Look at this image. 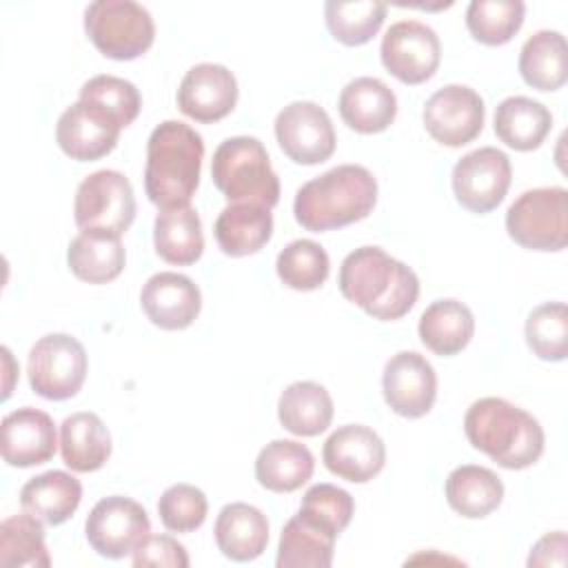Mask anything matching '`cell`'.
<instances>
[{
    "instance_id": "obj_1",
    "label": "cell",
    "mask_w": 568,
    "mask_h": 568,
    "mask_svg": "<svg viewBox=\"0 0 568 568\" xmlns=\"http://www.w3.org/2000/svg\"><path fill=\"white\" fill-rule=\"evenodd\" d=\"M337 284L348 302L382 322L404 317L419 295L415 271L379 246H359L348 253Z\"/></svg>"
},
{
    "instance_id": "obj_2",
    "label": "cell",
    "mask_w": 568,
    "mask_h": 568,
    "mask_svg": "<svg viewBox=\"0 0 568 568\" xmlns=\"http://www.w3.org/2000/svg\"><path fill=\"white\" fill-rule=\"evenodd\" d=\"M202 135L180 120L160 122L146 142L144 191L162 209L189 206L200 184Z\"/></svg>"
},
{
    "instance_id": "obj_3",
    "label": "cell",
    "mask_w": 568,
    "mask_h": 568,
    "mask_svg": "<svg viewBox=\"0 0 568 568\" xmlns=\"http://www.w3.org/2000/svg\"><path fill=\"white\" fill-rule=\"evenodd\" d=\"M377 202V180L366 166L339 164L300 186L293 213L313 233L342 229L368 217Z\"/></svg>"
},
{
    "instance_id": "obj_4",
    "label": "cell",
    "mask_w": 568,
    "mask_h": 568,
    "mask_svg": "<svg viewBox=\"0 0 568 568\" xmlns=\"http://www.w3.org/2000/svg\"><path fill=\"white\" fill-rule=\"evenodd\" d=\"M464 430L473 448L508 470L528 468L544 453V428L539 422L501 397L473 402L464 417Z\"/></svg>"
},
{
    "instance_id": "obj_5",
    "label": "cell",
    "mask_w": 568,
    "mask_h": 568,
    "mask_svg": "<svg viewBox=\"0 0 568 568\" xmlns=\"http://www.w3.org/2000/svg\"><path fill=\"white\" fill-rule=\"evenodd\" d=\"M211 178L229 204L273 209L280 202V180L264 144L253 135L226 138L213 153Z\"/></svg>"
},
{
    "instance_id": "obj_6",
    "label": "cell",
    "mask_w": 568,
    "mask_h": 568,
    "mask_svg": "<svg viewBox=\"0 0 568 568\" xmlns=\"http://www.w3.org/2000/svg\"><path fill=\"white\" fill-rule=\"evenodd\" d=\"M84 31L111 60H135L155 40L151 13L133 0H95L84 9Z\"/></svg>"
},
{
    "instance_id": "obj_7",
    "label": "cell",
    "mask_w": 568,
    "mask_h": 568,
    "mask_svg": "<svg viewBox=\"0 0 568 568\" xmlns=\"http://www.w3.org/2000/svg\"><path fill=\"white\" fill-rule=\"evenodd\" d=\"M506 231L528 251H564L568 242V191L541 186L524 191L506 211Z\"/></svg>"
},
{
    "instance_id": "obj_8",
    "label": "cell",
    "mask_w": 568,
    "mask_h": 568,
    "mask_svg": "<svg viewBox=\"0 0 568 568\" xmlns=\"http://www.w3.org/2000/svg\"><path fill=\"white\" fill-rule=\"evenodd\" d=\"M87 351L75 337L51 333L40 337L29 351V384L40 397L62 402L78 395L87 377Z\"/></svg>"
},
{
    "instance_id": "obj_9",
    "label": "cell",
    "mask_w": 568,
    "mask_h": 568,
    "mask_svg": "<svg viewBox=\"0 0 568 568\" xmlns=\"http://www.w3.org/2000/svg\"><path fill=\"white\" fill-rule=\"evenodd\" d=\"M73 217L80 231H106L122 235L135 217L131 182L111 169L87 175L73 200Z\"/></svg>"
},
{
    "instance_id": "obj_10",
    "label": "cell",
    "mask_w": 568,
    "mask_h": 568,
    "mask_svg": "<svg viewBox=\"0 0 568 568\" xmlns=\"http://www.w3.org/2000/svg\"><path fill=\"white\" fill-rule=\"evenodd\" d=\"M84 535L89 546L106 559H122L151 535L146 510L131 497L111 495L100 499L87 521Z\"/></svg>"
},
{
    "instance_id": "obj_11",
    "label": "cell",
    "mask_w": 568,
    "mask_h": 568,
    "mask_svg": "<svg viewBox=\"0 0 568 568\" xmlns=\"http://www.w3.org/2000/svg\"><path fill=\"white\" fill-rule=\"evenodd\" d=\"M510 160L495 146L466 153L453 166L455 200L470 213H490L501 204L510 186Z\"/></svg>"
},
{
    "instance_id": "obj_12",
    "label": "cell",
    "mask_w": 568,
    "mask_h": 568,
    "mask_svg": "<svg viewBox=\"0 0 568 568\" xmlns=\"http://www.w3.org/2000/svg\"><path fill=\"white\" fill-rule=\"evenodd\" d=\"M379 55L386 71L399 82L422 84L435 75L442 58V44L428 24L399 20L384 33Z\"/></svg>"
},
{
    "instance_id": "obj_13",
    "label": "cell",
    "mask_w": 568,
    "mask_h": 568,
    "mask_svg": "<svg viewBox=\"0 0 568 568\" xmlns=\"http://www.w3.org/2000/svg\"><path fill=\"white\" fill-rule=\"evenodd\" d=\"M484 100L466 84H446L424 104L422 120L428 135L444 146H464L484 129Z\"/></svg>"
},
{
    "instance_id": "obj_14",
    "label": "cell",
    "mask_w": 568,
    "mask_h": 568,
    "mask_svg": "<svg viewBox=\"0 0 568 568\" xmlns=\"http://www.w3.org/2000/svg\"><path fill=\"white\" fill-rule=\"evenodd\" d=\"M280 149L295 164L326 162L335 151V129L328 113L308 100L286 104L275 118Z\"/></svg>"
},
{
    "instance_id": "obj_15",
    "label": "cell",
    "mask_w": 568,
    "mask_h": 568,
    "mask_svg": "<svg viewBox=\"0 0 568 568\" xmlns=\"http://www.w3.org/2000/svg\"><path fill=\"white\" fill-rule=\"evenodd\" d=\"M120 131L122 124L109 111L78 98L58 118L55 140L71 160L93 162L115 149Z\"/></svg>"
},
{
    "instance_id": "obj_16",
    "label": "cell",
    "mask_w": 568,
    "mask_h": 568,
    "mask_svg": "<svg viewBox=\"0 0 568 568\" xmlns=\"http://www.w3.org/2000/svg\"><path fill=\"white\" fill-rule=\"evenodd\" d=\"M382 390L393 413L408 419L424 417L437 397L435 368L415 351L395 353L384 366Z\"/></svg>"
},
{
    "instance_id": "obj_17",
    "label": "cell",
    "mask_w": 568,
    "mask_h": 568,
    "mask_svg": "<svg viewBox=\"0 0 568 568\" xmlns=\"http://www.w3.org/2000/svg\"><path fill=\"white\" fill-rule=\"evenodd\" d=\"M324 466L339 479L366 484L386 462V446L382 437L364 424H346L328 435L322 448Z\"/></svg>"
},
{
    "instance_id": "obj_18",
    "label": "cell",
    "mask_w": 568,
    "mask_h": 568,
    "mask_svg": "<svg viewBox=\"0 0 568 568\" xmlns=\"http://www.w3.org/2000/svg\"><path fill=\"white\" fill-rule=\"evenodd\" d=\"M237 102V80L224 64L191 67L178 89V106L195 122L211 124L226 118Z\"/></svg>"
},
{
    "instance_id": "obj_19",
    "label": "cell",
    "mask_w": 568,
    "mask_h": 568,
    "mask_svg": "<svg viewBox=\"0 0 568 568\" xmlns=\"http://www.w3.org/2000/svg\"><path fill=\"white\" fill-rule=\"evenodd\" d=\"M140 304L151 324L164 331H182L197 320L202 295L191 277L162 271L146 280L140 293Z\"/></svg>"
},
{
    "instance_id": "obj_20",
    "label": "cell",
    "mask_w": 568,
    "mask_h": 568,
    "mask_svg": "<svg viewBox=\"0 0 568 568\" xmlns=\"http://www.w3.org/2000/svg\"><path fill=\"white\" fill-rule=\"evenodd\" d=\"M55 424L49 413L24 406L2 417V459L16 468L44 464L55 453Z\"/></svg>"
},
{
    "instance_id": "obj_21",
    "label": "cell",
    "mask_w": 568,
    "mask_h": 568,
    "mask_svg": "<svg viewBox=\"0 0 568 568\" xmlns=\"http://www.w3.org/2000/svg\"><path fill=\"white\" fill-rule=\"evenodd\" d=\"M337 109L348 129L357 133H379L393 124L397 98L384 80L362 75L342 89Z\"/></svg>"
},
{
    "instance_id": "obj_22",
    "label": "cell",
    "mask_w": 568,
    "mask_h": 568,
    "mask_svg": "<svg viewBox=\"0 0 568 568\" xmlns=\"http://www.w3.org/2000/svg\"><path fill=\"white\" fill-rule=\"evenodd\" d=\"M215 544L233 561L257 559L268 544L266 515L244 501L226 504L215 519Z\"/></svg>"
},
{
    "instance_id": "obj_23",
    "label": "cell",
    "mask_w": 568,
    "mask_h": 568,
    "mask_svg": "<svg viewBox=\"0 0 568 568\" xmlns=\"http://www.w3.org/2000/svg\"><path fill=\"white\" fill-rule=\"evenodd\" d=\"M67 264L71 273L89 284H106L115 280L126 264L122 235L106 231H80L69 242Z\"/></svg>"
},
{
    "instance_id": "obj_24",
    "label": "cell",
    "mask_w": 568,
    "mask_h": 568,
    "mask_svg": "<svg viewBox=\"0 0 568 568\" xmlns=\"http://www.w3.org/2000/svg\"><path fill=\"white\" fill-rule=\"evenodd\" d=\"M82 501V484L64 470H47L31 477L20 490L22 510L47 526L64 524Z\"/></svg>"
},
{
    "instance_id": "obj_25",
    "label": "cell",
    "mask_w": 568,
    "mask_h": 568,
    "mask_svg": "<svg viewBox=\"0 0 568 568\" xmlns=\"http://www.w3.org/2000/svg\"><path fill=\"white\" fill-rule=\"evenodd\" d=\"M60 455L73 473H93L111 457V435L95 413H73L60 424Z\"/></svg>"
},
{
    "instance_id": "obj_26",
    "label": "cell",
    "mask_w": 568,
    "mask_h": 568,
    "mask_svg": "<svg viewBox=\"0 0 568 568\" xmlns=\"http://www.w3.org/2000/svg\"><path fill=\"white\" fill-rule=\"evenodd\" d=\"M215 240L224 255L244 257L266 246L273 235L271 209L257 204H229L215 220Z\"/></svg>"
},
{
    "instance_id": "obj_27",
    "label": "cell",
    "mask_w": 568,
    "mask_h": 568,
    "mask_svg": "<svg viewBox=\"0 0 568 568\" xmlns=\"http://www.w3.org/2000/svg\"><path fill=\"white\" fill-rule=\"evenodd\" d=\"M315 470L313 453L293 439H273L255 459V479L271 493H293L302 488Z\"/></svg>"
},
{
    "instance_id": "obj_28",
    "label": "cell",
    "mask_w": 568,
    "mask_h": 568,
    "mask_svg": "<svg viewBox=\"0 0 568 568\" xmlns=\"http://www.w3.org/2000/svg\"><path fill=\"white\" fill-rule=\"evenodd\" d=\"M417 331L428 351L450 357L468 346L475 333V317L464 302L437 300L422 313Z\"/></svg>"
},
{
    "instance_id": "obj_29",
    "label": "cell",
    "mask_w": 568,
    "mask_h": 568,
    "mask_svg": "<svg viewBox=\"0 0 568 568\" xmlns=\"http://www.w3.org/2000/svg\"><path fill=\"white\" fill-rule=\"evenodd\" d=\"M155 253L178 266L195 264L204 251L202 222L193 206L162 209L153 224Z\"/></svg>"
},
{
    "instance_id": "obj_30",
    "label": "cell",
    "mask_w": 568,
    "mask_h": 568,
    "mask_svg": "<svg viewBox=\"0 0 568 568\" xmlns=\"http://www.w3.org/2000/svg\"><path fill=\"white\" fill-rule=\"evenodd\" d=\"M519 73L537 91H557L568 80V44L559 31L532 33L519 51Z\"/></svg>"
},
{
    "instance_id": "obj_31",
    "label": "cell",
    "mask_w": 568,
    "mask_h": 568,
    "mask_svg": "<svg viewBox=\"0 0 568 568\" xmlns=\"http://www.w3.org/2000/svg\"><path fill=\"white\" fill-rule=\"evenodd\" d=\"M280 424L297 437H315L331 426L333 399L322 384L293 382L277 399Z\"/></svg>"
},
{
    "instance_id": "obj_32",
    "label": "cell",
    "mask_w": 568,
    "mask_h": 568,
    "mask_svg": "<svg viewBox=\"0 0 568 568\" xmlns=\"http://www.w3.org/2000/svg\"><path fill=\"white\" fill-rule=\"evenodd\" d=\"M550 111L541 102L526 95H510L495 109V133L515 151L537 149L550 133Z\"/></svg>"
},
{
    "instance_id": "obj_33",
    "label": "cell",
    "mask_w": 568,
    "mask_h": 568,
    "mask_svg": "<svg viewBox=\"0 0 568 568\" xmlns=\"http://www.w3.org/2000/svg\"><path fill=\"white\" fill-rule=\"evenodd\" d=\"M444 493L455 513L466 519H481L501 504L504 484L490 468L464 464L450 470Z\"/></svg>"
},
{
    "instance_id": "obj_34",
    "label": "cell",
    "mask_w": 568,
    "mask_h": 568,
    "mask_svg": "<svg viewBox=\"0 0 568 568\" xmlns=\"http://www.w3.org/2000/svg\"><path fill=\"white\" fill-rule=\"evenodd\" d=\"M335 535L308 521L300 513L286 521L277 544V568H328L333 564Z\"/></svg>"
},
{
    "instance_id": "obj_35",
    "label": "cell",
    "mask_w": 568,
    "mask_h": 568,
    "mask_svg": "<svg viewBox=\"0 0 568 568\" xmlns=\"http://www.w3.org/2000/svg\"><path fill=\"white\" fill-rule=\"evenodd\" d=\"M51 564L44 528L31 513L11 515L0 524V566L2 568H47Z\"/></svg>"
},
{
    "instance_id": "obj_36",
    "label": "cell",
    "mask_w": 568,
    "mask_h": 568,
    "mask_svg": "<svg viewBox=\"0 0 568 568\" xmlns=\"http://www.w3.org/2000/svg\"><path fill=\"white\" fill-rule=\"evenodd\" d=\"M386 11L388 7L384 2L373 0H328L324 4V18L331 36L346 47H359L373 40L384 24Z\"/></svg>"
},
{
    "instance_id": "obj_37",
    "label": "cell",
    "mask_w": 568,
    "mask_h": 568,
    "mask_svg": "<svg viewBox=\"0 0 568 568\" xmlns=\"http://www.w3.org/2000/svg\"><path fill=\"white\" fill-rule=\"evenodd\" d=\"M524 13L521 0H473L466 9V27L477 42L499 47L521 29Z\"/></svg>"
},
{
    "instance_id": "obj_38",
    "label": "cell",
    "mask_w": 568,
    "mask_h": 568,
    "mask_svg": "<svg viewBox=\"0 0 568 568\" xmlns=\"http://www.w3.org/2000/svg\"><path fill=\"white\" fill-rule=\"evenodd\" d=\"M277 277L295 291L320 288L331 271L328 253L313 240H293L286 244L275 262Z\"/></svg>"
},
{
    "instance_id": "obj_39",
    "label": "cell",
    "mask_w": 568,
    "mask_h": 568,
    "mask_svg": "<svg viewBox=\"0 0 568 568\" xmlns=\"http://www.w3.org/2000/svg\"><path fill=\"white\" fill-rule=\"evenodd\" d=\"M526 342L546 362H561L568 353V313L564 302H546L526 320Z\"/></svg>"
},
{
    "instance_id": "obj_40",
    "label": "cell",
    "mask_w": 568,
    "mask_h": 568,
    "mask_svg": "<svg viewBox=\"0 0 568 568\" xmlns=\"http://www.w3.org/2000/svg\"><path fill=\"white\" fill-rule=\"evenodd\" d=\"M355 513V501L351 493L333 484L311 486L300 504V515L320 528L333 532L335 537L351 524Z\"/></svg>"
},
{
    "instance_id": "obj_41",
    "label": "cell",
    "mask_w": 568,
    "mask_h": 568,
    "mask_svg": "<svg viewBox=\"0 0 568 568\" xmlns=\"http://www.w3.org/2000/svg\"><path fill=\"white\" fill-rule=\"evenodd\" d=\"M80 100L93 102L109 111L122 124V129H126L142 109V98L135 84L118 75H95L87 80L80 89Z\"/></svg>"
},
{
    "instance_id": "obj_42",
    "label": "cell",
    "mask_w": 568,
    "mask_h": 568,
    "mask_svg": "<svg viewBox=\"0 0 568 568\" xmlns=\"http://www.w3.org/2000/svg\"><path fill=\"white\" fill-rule=\"evenodd\" d=\"M206 513H209L206 495L191 484L169 486L158 501L160 521L171 532H191L200 528L206 519Z\"/></svg>"
},
{
    "instance_id": "obj_43",
    "label": "cell",
    "mask_w": 568,
    "mask_h": 568,
    "mask_svg": "<svg viewBox=\"0 0 568 568\" xmlns=\"http://www.w3.org/2000/svg\"><path fill=\"white\" fill-rule=\"evenodd\" d=\"M133 566H166V568H186L189 555L184 546L169 537V535H149L135 550H133Z\"/></svg>"
},
{
    "instance_id": "obj_44",
    "label": "cell",
    "mask_w": 568,
    "mask_h": 568,
    "mask_svg": "<svg viewBox=\"0 0 568 568\" xmlns=\"http://www.w3.org/2000/svg\"><path fill=\"white\" fill-rule=\"evenodd\" d=\"M528 566H566V532L544 535L530 550Z\"/></svg>"
}]
</instances>
